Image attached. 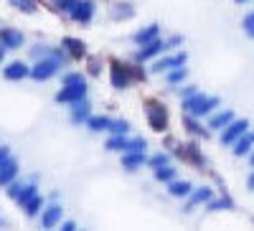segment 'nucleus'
Segmentation results:
<instances>
[{
	"label": "nucleus",
	"instance_id": "obj_1",
	"mask_svg": "<svg viewBox=\"0 0 254 231\" xmlns=\"http://www.w3.org/2000/svg\"><path fill=\"white\" fill-rule=\"evenodd\" d=\"M142 117L147 130L155 135H168L171 132V110L163 102V97H145L142 99Z\"/></svg>",
	"mask_w": 254,
	"mask_h": 231
},
{
	"label": "nucleus",
	"instance_id": "obj_2",
	"mask_svg": "<svg viewBox=\"0 0 254 231\" xmlns=\"http://www.w3.org/2000/svg\"><path fill=\"white\" fill-rule=\"evenodd\" d=\"M219 107H221V97L206 94L201 89L193 97L181 99V115H190V117H198V119H206L211 112H216Z\"/></svg>",
	"mask_w": 254,
	"mask_h": 231
},
{
	"label": "nucleus",
	"instance_id": "obj_3",
	"mask_svg": "<svg viewBox=\"0 0 254 231\" xmlns=\"http://www.w3.org/2000/svg\"><path fill=\"white\" fill-rule=\"evenodd\" d=\"M107 81H110V89L117 94H125L135 87V81L130 76V66H127L125 58L107 56Z\"/></svg>",
	"mask_w": 254,
	"mask_h": 231
},
{
	"label": "nucleus",
	"instance_id": "obj_4",
	"mask_svg": "<svg viewBox=\"0 0 254 231\" xmlns=\"http://www.w3.org/2000/svg\"><path fill=\"white\" fill-rule=\"evenodd\" d=\"M173 158H178L181 163H186V165H190V168H206V158H203V150H201V145H198V140H186V142H181V140H176V145H173Z\"/></svg>",
	"mask_w": 254,
	"mask_h": 231
},
{
	"label": "nucleus",
	"instance_id": "obj_5",
	"mask_svg": "<svg viewBox=\"0 0 254 231\" xmlns=\"http://www.w3.org/2000/svg\"><path fill=\"white\" fill-rule=\"evenodd\" d=\"M186 64H188V51L178 49V51H168V54L153 58L147 64V71H150V76H163L165 71H171L176 66H186Z\"/></svg>",
	"mask_w": 254,
	"mask_h": 231
},
{
	"label": "nucleus",
	"instance_id": "obj_6",
	"mask_svg": "<svg viewBox=\"0 0 254 231\" xmlns=\"http://www.w3.org/2000/svg\"><path fill=\"white\" fill-rule=\"evenodd\" d=\"M64 71L61 61H56L54 56H46V58H38V61H31V81L36 84H49L54 79H59V74Z\"/></svg>",
	"mask_w": 254,
	"mask_h": 231
},
{
	"label": "nucleus",
	"instance_id": "obj_7",
	"mask_svg": "<svg viewBox=\"0 0 254 231\" xmlns=\"http://www.w3.org/2000/svg\"><path fill=\"white\" fill-rule=\"evenodd\" d=\"M99 15V0H79L76 8L66 15L69 23L79 26V28H89Z\"/></svg>",
	"mask_w": 254,
	"mask_h": 231
},
{
	"label": "nucleus",
	"instance_id": "obj_8",
	"mask_svg": "<svg viewBox=\"0 0 254 231\" xmlns=\"http://www.w3.org/2000/svg\"><path fill=\"white\" fill-rule=\"evenodd\" d=\"M0 76L8 84H20L31 79V61L28 58H8L3 66H0Z\"/></svg>",
	"mask_w": 254,
	"mask_h": 231
},
{
	"label": "nucleus",
	"instance_id": "obj_9",
	"mask_svg": "<svg viewBox=\"0 0 254 231\" xmlns=\"http://www.w3.org/2000/svg\"><path fill=\"white\" fill-rule=\"evenodd\" d=\"M0 46H5L8 54H18L20 49L28 46V36H26L23 28L3 23V26H0Z\"/></svg>",
	"mask_w": 254,
	"mask_h": 231
},
{
	"label": "nucleus",
	"instance_id": "obj_10",
	"mask_svg": "<svg viewBox=\"0 0 254 231\" xmlns=\"http://www.w3.org/2000/svg\"><path fill=\"white\" fill-rule=\"evenodd\" d=\"M36 221H38V229L41 231H56V226L64 221V203L46 198V206L41 208V214H38Z\"/></svg>",
	"mask_w": 254,
	"mask_h": 231
},
{
	"label": "nucleus",
	"instance_id": "obj_11",
	"mask_svg": "<svg viewBox=\"0 0 254 231\" xmlns=\"http://www.w3.org/2000/svg\"><path fill=\"white\" fill-rule=\"evenodd\" d=\"M104 10H107V18L112 23H130V20L137 18L135 0H110Z\"/></svg>",
	"mask_w": 254,
	"mask_h": 231
},
{
	"label": "nucleus",
	"instance_id": "obj_12",
	"mask_svg": "<svg viewBox=\"0 0 254 231\" xmlns=\"http://www.w3.org/2000/svg\"><path fill=\"white\" fill-rule=\"evenodd\" d=\"M59 46L69 54V58H71V64H81L84 58L89 56V44L84 41L81 36H71V33H66V36H61V41H59Z\"/></svg>",
	"mask_w": 254,
	"mask_h": 231
},
{
	"label": "nucleus",
	"instance_id": "obj_13",
	"mask_svg": "<svg viewBox=\"0 0 254 231\" xmlns=\"http://www.w3.org/2000/svg\"><path fill=\"white\" fill-rule=\"evenodd\" d=\"M94 115V104L92 99H81V102H74L66 107V122L71 124V127H84L87 124V119Z\"/></svg>",
	"mask_w": 254,
	"mask_h": 231
},
{
	"label": "nucleus",
	"instance_id": "obj_14",
	"mask_svg": "<svg viewBox=\"0 0 254 231\" xmlns=\"http://www.w3.org/2000/svg\"><path fill=\"white\" fill-rule=\"evenodd\" d=\"M163 54H168V49H165V41H163V36H160V38L150 41V44L132 49L130 58H132V61H137V64H150L153 58H158V56H163Z\"/></svg>",
	"mask_w": 254,
	"mask_h": 231
},
{
	"label": "nucleus",
	"instance_id": "obj_15",
	"mask_svg": "<svg viewBox=\"0 0 254 231\" xmlns=\"http://www.w3.org/2000/svg\"><path fill=\"white\" fill-rule=\"evenodd\" d=\"M252 130V124H249V119L247 117H237L234 122H229L226 127L219 132V142L224 145V148H231V145H234L242 135H247Z\"/></svg>",
	"mask_w": 254,
	"mask_h": 231
},
{
	"label": "nucleus",
	"instance_id": "obj_16",
	"mask_svg": "<svg viewBox=\"0 0 254 231\" xmlns=\"http://www.w3.org/2000/svg\"><path fill=\"white\" fill-rule=\"evenodd\" d=\"M160 36H163V23L160 20H150V23H145V26H140V28H135L130 33V44L137 49V46L150 44V41H155Z\"/></svg>",
	"mask_w": 254,
	"mask_h": 231
},
{
	"label": "nucleus",
	"instance_id": "obj_17",
	"mask_svg": "<svg viewBox=\"0 0 254 231\" xmlns=\"http://www.w3.org/2000/svg\"><path fill=\"white\" fill-rule=\"evenodd\" d=\"M214 196H216V191H214V188H211L208 183H203V185H193V191H190V196H188L186 203H183V214H193V208H196V206H206Z\"/></svg>",
	"mask_w": 254,
	"mask_h": 231
},
{
	"label": "nucleus",
	"instance_id": "obj_18",
	"mask_svg": "<svg viewBox=\"0 0 254 231\" xmlns=\"http://www.w3.org/2000/svg\"><path fill=\"white\" fill-rule=\"evenodd\" d=\"M89 97V87H59L54 92V102L61 104V107H69L74 102H81Z\"/></svg>",
	"mask_w": 254,
	"mask_h": 231
},
{
	"label": "nucleus",
	"instance_id": "obj_19",
	"mask_svg": "<svg viewBox=\"0 0 254 231\" xmlns=\"http://www.w3.org/2000/svg\"><path fill=\"white\" fill-rule=\"evenodd\" d=\"M20 173H23V168H20V160L15 155H10L8 160L0 163V188L10 185L15 178H20Z\"/></svg>",
	"mask_w": 254,
	"mask_h": 231
},
{
	"label": "nucleus",
	"instance_id": "obj_20",
	"mask_svg": "<svg viewBox=\"0 0 254 231\" xmlns=\"http://www.w3.org/2000/svg\"><path fill=\"white\" fill-rule=\"evenodd\" d=\"M237 119V112L234 110H216V112H211L208 117H206V127H208V132H221L229 122H234Z\"/></svg>",
	"mask_w": 254,
	"mask_h": 231
},
{
	"label": "nucleus",
	"instance_id": "obj_21",
	"mask_svg": "<svg viewBox=\"0 0 254 231\" xmlns=\"http://www.w3.org/2000/svg\"><path fill=\"white\" fill-rule=\"evenodd\" d=\"M81 66H84V74H87L89 79H99L102 74H107V58H104L102 54H92L81 61Z\"/></svg>",
	"mask_w": 254,
	"mask_h": 231
},
{
	"label": "nucleus",
	"instance_id": "obj_22",
	"mask_svg": "<svg viewBox=\"0 0 254 231\" xmlns=\"http://www.w3.org/2000/svg\"><path fill=\"white\" fill-rule=\"evenodd\" d=\"M117 158H120V168L125 173H130V175L140 173L145 168V163H147V153H122Z\"/></svg>",
	"mask_w": 254,
	"mask_h": 231
},
{
	"label": "nucleus",
	"instance_id": "obj_23",
	"mask_svg": "<svg viewBox=\"0 0 254 231\" xmlns=\"http://www.w3.org/2000/svg\"><path fill=\"white\" fill-rule=\"evenodd\" d=\"M110 127H112V115H107V112H94L87 119V124H84V130L92 135H107Z\"/></svg>",
	"mask_w": 254,
	"mask_h": 231
},
{
	"label": "nucleus",
	"instance_id": "obj_24",
	"mask_svg": "<svg viewBox=\"0 0 254 231\" xmlns=\"http://www.w3.org/2000/svg\"><path fill=\"white\" fill-rule=\"evenodd\" d=\"M181 122H183V130L193 137V140H206L211 132L206 127V122L198 119V117H190V115H181Z\"/></svg>",
	"mask_w": 254,
	"mask_h": 231
},
{
	"label": "nucleus",
	"instance_id": "obj_25",
	"mask_svg": "<svg viewBox=\"0 0 254 231\" xmlns=\"http://www.w3.org/2000/svg\"><path fill=\"white\" fill-rule=\"evenodd\" d=\"M36 193H41V178L38 175H31V178H23V185H20V191H18V196L13 198V203L20 208L28 198H33Z\"/></svg>",
	"mask_w": 254,
	"mask_h": 231
},
{
	"label": "nucleus",
	"instance_id": "obj_26",
	"mask_svg": "<svg viewBox=\"0 0 254 231\" xmlns=\"http://www.w3.org/2000/svg\"><path fill=\"white\" fill-rule=\"evenodd\" d=\"M190 191H193V180H188V178H176L165 185V193L171 196V198H178V201H186L190 196Z\"/></svg>",
	"mask_w": 254,
	"mask_h": 231
},
{
	"label": "nucleus",
	"instance_id": "obj_27",
	"mask_svg": "<svg viewBox=\"0 0 254 231\" xmlns=\"http://www.w3.org/2000/svg\"><path fill=\"white\" fill-rule=\"evenodd\" d=\"M61 87H89V76L84 74V69H64L59 74Z\"/></svg>",
	"mask_w": 254,
	"mask_h": 231
},
{
	"label": "nucleus",
	"instance_id": "obj_28",
	"mask_svg": "<svg viewBox=\"0 0 254 231\" xmlns=\"http://www.w3.org/2000/svg\"><path fill=\"white\" fill-rule=\"evenodd\" d=\"M188 76H190V71H188V64H186V66H176V69H171V71H165L160 79H163V84L168 87V92H171V89L181 87V84H186Z\"/></svg>",
	"mask_w": 254,
	"mask_h": 231
},
{
	"label": "nucleus",
	"instance_id": "obj_29",
	"mask_svg": "<svg viewBox=\"0 0 254 231\" xmlns=\"http://www.w3.org/2000/svg\"><path fill=\"white\" fill-rule=\"evenodd\" d=\"M203 208H206L208 214H219V211H234V208H237V203H234V198H231V196H229V191L224 188V191H221V196H219V198L214 196V198H211V201H208Z\"/></svg>",
	"mask_w": 254,
	"mask_h": 231
},
{
	"label": "nucleus",
	"instance_id": "obj_30",
	"mask_svg": "<svg viewBox=\"0 0 254 231\" xmlns=\"http://www.w3.org/2000/svg\"><path fill=\"white\" fill-rule=\"evenodd\" d=\"M54 49H56V44H49V41H33V44L26 46V56H28V61H38V58L54 56Z\"/></svg>",
	"mask_w": 254,
	"mask_h": 231
},
{
	"label": "nucleus",
	"instance_id": "obj_31",
	"mask_svg": "<svg viewBox=\"0 0 254 231\" xmlns=\"http://www.w3.org/2000/svg\"><path fill=\"white\" fill-rule=\"evenodd\" d=\"M5 3H8V8H13L15 13L28 15V18H33V15L41 13V0H5Z\"/></svg>",
	"mask_w": 254,
	"mask_h": 231
},
{
	"label": "nucleus",
	"instance_id": "obj_32",
	"mask_svg": "<svg viewBox=\"0 0 254 231\" xmlns=\"http://www.w3.org/2000/svg\"><path fill=\"white\" fill-rule=\"evenodd\" d=\"M46 206V193L41 191V193H36L33 198H28L23 206H20V211H23V216L26 219H38V214H41V208Z\"/></svg>",
	"mask_w": 254,
	"mask_h": 231
},
{
	"label": "nucleus",
	"instance_id": "obj_33",
	"mask_svg": "<svg viewBox=\"0 0 254 231\" xmlns=\"http://www.w3.org/2000/svg\"><path fill=\"white\" fill-rule=\"evenodd\" d=\"M127 137L130 135H107L104 137V153H112V155H122L127 153Z\"/></svg>",
	"mask_w": 254,
	"mask_h": 231
},
{
	"label": "nucleus",
	"instance_id": "obj_34",
	"mask_svg": "<svg viewBox=\"0 0 254 231\" xmlns=\"http://www.w3.org/2000/svg\"><path fill=\"white\" fill-rule=\"evenodd\" d=\"M252 150H254V137H252V132L242 135L234 145H231V155H234V158H247Z\"/></svg>",
	"mask_w": 254,
	"mask_h": 231
},
{
	"label": "nucleus",
	"instance_id": "obj_35",
	"mask_svg": "<svg viewBox=\"0 0 254 231\" xmlns=\"http://www.w3.org/2000/svg\"><path fill=\"white\" fill-rule=\"evenodd\" d=\"M176 178H178V168H176L173 163H168V165L155 168V171H153V180L160 183V185H168V183L176 180Z\"/></svg>",
	"mask_w": 254,
	"mask_h": 231
},
{
	"label": "nucleus",
	"instance_id": "obj_36",
	"mask_svg": "<svg viewBox=\"0 0 254 231\" xmlns=\"http://www.w3.org/2000/svg\"><path fill=\"white\" fill-rule=\"evenodd\" d=\"M168 163H173V153L171 150H158V153H147L145 168H147V171H155V168H163Z\"/></svg>",
	"mask_w": 254,
	"mask_h": 231
},
{
	"label": "nucleus",
	"instance_id": "obj_37",
	"mask_svg": "<svg viewBox=\"0 0 254 231\" xmlns=\"http://www.w3.org/2000/svg\"><path fill=\"white\" fill-rule=\"evenodd\" d=\"M127 66H130V76L135 84H147V79H150V71H147V64H137V61L127 58Z\"/></svg>",
	"mask_w": 254,
	"mask_h": 231
},
{
	"label": "nucleus",
	"instance_id": "obj_38",
	"mask_svg": "<svg viewBox=\"0 0 254 231\" xmlns=\"http://www.w3.org/2000/svg\"><path fill=\"white\" fill-rule=\"evenodd\" d=\"M107 135H132V122L127 119V117H112V127Z\"/></svg>",
	"mask_w": 254,
	"mask_h": 231
},
{
	"label": "nucleus",
	"instance_id": "obj_39",
	"mask_svg": "<svg viewBox=\"0 0 254 231\" xmlns=\"http://www.w3.org/2000/svg\"><path fill=\"white\" fill-rule=\"evenodd\" d=\"M150 150V142H147V137H142V135H130L127 137V153H147Z\"/></svg>",
	"mask_w": 254,
	"mask_h": 231
},
{
	"label": "nucleus",
	"instance_id": "obj_40",
	"mask_svg": "<svg viewBox=\"0 0 254 231\" xmlns=\"http://www.w3.org/2000/svg\"><path fill=\"white\" fill-rule=\"evenodd\" d=\"M76 3H79V0H49V8H51L56 15H64V18H66V15L76 8Z\"/></svg>",
	"mask_w": 254,
	"mask_h": 231
},
{
	"label": "nucleus",
	"instance_id": "obj_41",
	"mask_svg": "<svg viewBox=\"0 0 254 231\" xmlns=\"http://www.w3.org/2000/svg\"><path fill=\"white\" fill-rule=\"evenodd\" d=\"M201 87H198V84H193V81H186V84H181V87H176V89H171L176 97H178V102L181 99H188V97H193L196 92H198Z\"/></svg>",
	"mask_w": 254,
	"mask_h": 231
},
{
	"label": "nucleus",
	"instance_id": "obj_42",
	"mask_svg": "<svg viewBox=\"0 0 254 231\" xmlns=\"http://www.w3.org/2000/svg\"><path fill=\"white\" fill-rule=\"evenodd\" d=\"M163 41H165V49H168V51H178V49H183V44H186V36H183V33H165Z\"/></svg>",
	"mask_w": 254,
	"mask_h": 231
},
{
	"label": "nucleus",
	"instance_id": "obj_43",
	"mask_svg": "<svg viewBox=\"0 0 254 231\" xmlns=\"http://www.w3.org/2000/svg\"><path fill=\"white\" fill-rule=\"evenodd\" d=\"M242 31H244L249 38H254V8H252L249 13H244V18H242Z\"/></svg>",
	"mask_w": 254,
	"mask_h": 231
},
{
	"label": "nucleus",
	"instance_id": "obj_44",
	"mask_svg": "<svg viewBox=\"0 0 254 231\" xmlns=\"http://www.w3.org/2000/svg\"><path fill=\"white\" fill-rule=\"evenodd\" d=\"M79 226H76V221L74 219H64L59 226H56V231H76Z\"/></svg>",
	"mask_w": 254,
	"mask_h": 231
},
{
	"label": "nucleus",
	"instance_id": "obj_45",
	"mask_svg": "<svg viewBox=\"0 0 254 231\" xmlns=\"http://www.w3.org/2000/svg\"><path fill=\"white\" fill-rule=\"evenodd\" d=\"M10 155H13V148H10L8 142H0V163H3V160H8Z\"/></svg>",
	"mask_w": 254,
	"mask_h": 231
},
{
	"label": "nucleus",
	"instance_id": "obj_46",
	"mask_svg": "<svg viewBox=\"0 0 254 231\" xmlns=\"http://www.w3.org/2000/svg\"><path fill=\"white\" fill-rule=\"evenodd\" d=\"M247 188H249V191L254 193V168H252V173L247 175Z\"/></svg>",
	"mask_w": 254,
	"mask_h": 231
},
{
	"label": "nucleus",
	"instance_id": "obj_47",
	"mask_svg": "<svg viewBox=\"0 0 254 231\" xmlns=\"http://www.w3.org/2000/svg\"><path fill=\"white\" fill-rule=\"evenodd\" d=\"M5 61H8V49H5V46H0V66H3Z\"/></svg>",
	"mask_w": 254,
	"mask_h": 231
},
{
	"label": "nucleus",
	"instance_id": "obj_48",
	"mask_svg": "<svg viewBox=\"0 0 254 231\" xmlns=\"http://www.w3.org/2000/svg\"><path fill=\"white\" fill-rule=\"evenodd\" d=\"M3 229H8V221H5L3 216H0V231H3Z\"/></svg>",
	"mask_w": 254,
	"mask_h": 231
},
{
	"label": "nucleus",
	"instance_id": "obj_49",
	"mask_svg": "<svg viewBox=\"0 0 254 231\" xmlns=\"http://www.w3.org/2000/svg\"><path fill=\"white\" fill-rule=\"evenodd\" d=\"M247 160H249V165H252V168H254V150H252V153H249V155H247Z\"/></svg>",
	"mask_w": 254,
	"mask_h": 231
},
{
	"label": "nucleus",
	"instance_id": "obj_50",
	"mask_svg": "<svg viewBox=\"0 0 254 231\" xmlns=\"http://www.w3.org/2000/svg\"><path fill=\"white\" fill-rule=\"evenodd\" d=\"M237 5H247V3H252V0H234Z\"/></svg>",
	"mask_w": 254,
	"mask_h": 231
},
{
	"label": "nucleus",
	"instance_id": "obj_51",
	"mask_svg": "<svg viewBox=\"0 0 254 231\" xmlns=\"http://www.w3.org/2000/svg\"><path fill=\"white\" fill-rule=\"evenodd\" d=\"M76 231H87V229H76Z\"/></svg>",
	"mask_w": 254,
	"mask_h": 231
},
{
	"label": "nucleus",
	"instance_id": "obj_52",
	"mask_svg": "<svg viewBox=\"0 0 254 231\" xmlns=\"http://www.w3.org/2000/svg\"><path fill=\"white\" fill-rule=\"evenodd\" d=\"M249 132H252V137H254V130H249Z\"/></svg>",
	"mask_w": 254,
	"mask_h": 231
}]
</instances>
